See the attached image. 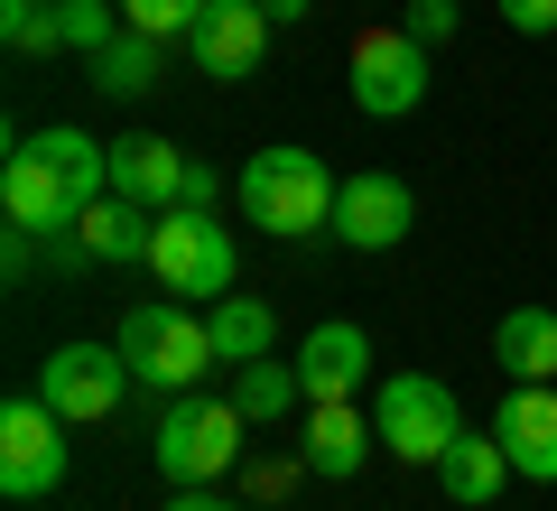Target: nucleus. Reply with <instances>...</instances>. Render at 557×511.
Returning a JSON list of instances; mask_svg holds the SVG:
<instances>
[{
	"label": "nucleus",
	"mask_w": 557,
	"mask_h": 511,
	"mask_svg": "<svg viewBox=\"0 0 557 511\" xmlns=\"http://www.w3.org/2000/svg\"><path fill=\"white\" fill-rule=\"evenodd\" d=\"M242 215L270 242L335 233V178H325V158L317 149H251V168H242Z\"/></svg>",
	"instance_id": "f257e3e1"
},
{
	"label": "nucleus",
	"mask_w": 557,
	"mask_h": 511,
	"mask_svg": "<svg viewBox=\"0 0 557 511\" xmlns=\"http://www.w3.org/2000/svg\"><path fill=\"white\" fill-rule=\"evenodd\" d=\"M121 354H131V373H139V391H196L205 373H214V334H205V316H186L177 297H139L131 316H121Z\"/></svg>",
	"instance_id": "f03ea898"
},
{
	"label": "nucleus",
	"mask_w": 557,
	"mask_h": 511,
	"mask_svg": "<svg viewBox=\"0 0 557 511\" xmlns=\"http://www.w3.org/2000/svg\"><path fill=\"white\" fill-rule=\"evenodd\" d=\"M149 270H159V289L168 297H233V270H242V252H233V233H223L214 215H196V205H168L159 215V233H149Z\"/></svg>",
	"instance_id": "7ed1b4c3"
},
{
	"label": "nucleus",
	"mask_w": 557,
	"mask_h": 511,
	"mask_svg": "<svg viewBox=\"0 0 557 511\" xmlns=\"http://www.w3.org/2000/svg\"><path fill=\"white\" fill-rule=\"evenodd\" d=\"M242 428H251V418L233 410V391L223 400L177 391L168 418H159V474L168 484H214V474H233L242 465Z\"/></svg>",
	"instance_id": "20e7f679"
},
{
	"label": "nucleus",
	"mask_w": 557,
	"mask_h": 511,
	"mask_svg": "<svg viewBox=\"0 0 557 511\" xmlns=\"http://www.w3.org/2000/svg\"><path fill=\"white\" fill-rule=\"evenodd\" d=\"M372 428H381V447H391V455L437 465V455L465 437V410H456V391H446V381L391 373V381H381V400H372Z\"/></svg>",
	"instance_id": "39448f33"
},
{
	"label": "nucleus",
	"mask_w": 557,
	"mask_h": 511,
	"mask_svg": "<svg viewBox=\"0 0 557 511\" xmlns=\"http://www.w3.org/2000/svg\"><path fill=\"white\" fill-rule=\"evenodd\" d=\"M131 354L121 344H57V354L38 363V400L65 418V428H94V418H112L121 400H131Z\"/></svg>",
	"instance_id": "423d86ee"
},
{
	"label": "nucleus",
	"mask_w": 557,
	"mask_h": 511,
	"mask_svg": "<svg viewBox=\"0 0 557 511\" xmlns=\"http://www.w3.org/2000/svg\"><path fill=\"white\" fill-rule=\"evenodd\" d=\"M344 75H354V112L399 121V112H418V102H428V47H418L409 28H362Z\"/></svg>",
	"instance_id": "0eeeda50"
},
{
	"label": "nucleus",
	"mask_w": 557,
	"mask_h": 511,
	"mask_svg": "<svg viewBox=\"0 0 557 511\" xmlns=\"http://www.w3.org/2000/svg\"><path fill=\"white\" fill-rule=\"evenodd\" d=\"M65 484V418L47 410L38 391H20L0 410V492L10 502H38V492Z\"/></svg>",
	"instance_id": "6e6552de"
},
{
	"label": "nucleus",
	"mask_w": 557,
	"mask_h": 511,
	"mask_svg": "<svg viewBox=\"0 0 557 511\" xmlns=\"http://www.w3.org/2000/svg\"><path fill=\"white\" fill-rule=\"evenodd\" d=\"M0 215L20 223V233L47 242V233H75V223H84V196L57 178V168H47L38 139H20V149L0 158Z\"/></svg>",
	"instance_id": "1a4fd4ad"
},
{
	"label": "nucleus",
	"mask_w": 557,
	"mask_h": 511,
	"mask_svg": "<svg viewBox=\"0 0 557 511\" xmlns=\"http://www.w3.org/2000/svg\"><path fill=\"white\" fill-rule=\"evenodd\" d=\"M418 223V196L399 178H381V168H362V178L335 186V242L344 252H399Z\"/></svg>",
	"instance_id": "9d476101"
},
{
	"label": "nucleus",
	"mask_w": 557,
	"mask_h": 511,
	"mask_svg": "<svg viewBox=\"0 0 557 511\" xmlns=\"http://www.w3.org/2000/svg\"><path fill=\"white\" fill-rule=\"evenodd\" d=\"M186 47H196V75L242 84V75H260V47H270V10H260V0H205V20L186 28Z\"/></svg>",
	"instance_id": "9b49d317"
},
{
	"label": "nucleus",
	"mask_w": 557,
	"mask_h": 511,
	"mask_svg": "<svg viewBox=\"0 0 557 511\" xmlns=\"http://www.w3.org/2000/svg\"><path fill=\"white\" fill-rule=\"evenodd\" d=\"M493 437H502V455H511V474L557 484V381H511Z\"/></svg>",
	"instance_id": "f8f14e48"
},
{
	"label": "nucleus",
	"mask_w": 557,
	"mask_h": 511,
	"mask_svg": "<svg viewBox=\"0 0 557 511\" xmlns=\"http://www.w3.org/2000/svg\"><path fill=\"white\" fill-rule=\"evenodd\" d=\"M372 418L354 410V400H307V437H298V455H307V474H325V484H354L362 474V455H372Z\"/></svg>",
	"instance_id": "ddd939ff"
},
{
	"label": "nucleus",
	"mask_w": 557,
	"mask_h": 511,
	"mask_svg": "<svg viewBox=\"0 0 557 511\" xmlns=\"http://www.w3.org/2000/svg\"><path fill=\"white\" fill-rule=\"evenodd\" d=\"M177 186H186V149H177V139H159V131L112 139V196H131V205H149V215H168V205H177Z\"/></svg>",
	"instance_id": "4468645a"
},
{
	"label": "nucleus",
	"mask_w": 557,
	"mask_h": 511,
	"mask_svg": "<svg viewBox=\"0 0 557 511\" xmlns=\"http://www.w3.org/2000/svg\"><path fill=\"white\" fill-rule=\"evenodd\" d=\"M298 381H307V400H354L362 381H372V334L344 326V316H335V326H317L298 344Z\"/></svg>",
	"instance_id": "2eb2a0df"
},
{
	"label": "nucleus",
	"mask_w": 557,
	"mask_h": 511,
	"mask_svg": "<svg viewBox=\"0 0 557 511\" xmlns=\"http://www.w3.org/2000/svg\"><path fill=\"white\" fill-rule=\"evenodd\" d=\"M75 233H84V252H94V260H149L159 215H149V205H131V196H94Z\"/></svg>",
	"instance_id": "dca6fc26"
},
{
	"label": "nucleus",
	"mask_w": 557,
	"mask_h": 511,
	"mask_svg": "<svg viewBox=\"0 0 557 511\" xmlns=\"http://www.w3.org/2000/svg\"><path fill=\"white\" fill-rule=\"evenodd\" d=\"M502 474H511V455H502V437L493 428H465L456 437V447H446L437 455V484H446V502H465V511H474V502H493V492H502Z\"/></svg>",
	"instance_id": "f3484780"
},
{
	"label": "nucleus",
	"mask_w": 557,
	"mask_h": 511,
	"mask_svg": "<svg viewBox=\"0 0 557 511\" xmlns=\"http://www.w3.org/2000/svg\"><path fill=\"white\" fill-rule=\"evenodd\" d=\"M493 363L511 381H557V316L548 307H511L493 334Z\"/></svg>",
	"instance_id": "a211bd4d"
},
{
	"label": "nucleus",
	"mask_w": 557,
	"mask_h": 511,
	"mask_svg": "<svg viewBox=\"0 0 557 511\" xmlns=\"http://www.w3.org/2000/svg\"><path fill=\"white\" fill-rule=\"evenodd\" d=\"M159 47L168 38H149V28H121V38L94 57V94L102 102H139L149 84H159Z\"/></svg>",
	"instance_id": "6ab92c4d"
},
{
	"label": "nucleus",
	"mask_w": 557,
	"mask_h": 511,
	"mask_svg": "<svg viewBox=\"0 0 557 511\" xmlns=\"http://www.w3.org/2000/svg\"><path fill=\"white\" fill-rule=\"evenodd\" d=\"M28 139L47 149V168H57V178L75 186L84 205L112 196V139H84V131H65V121H57V131H28Z\"/></svg>",
	"instance_id": "aec40b11"
},
{
	"label": "nucleus",
	"mask_w": 557,
	"mask_h": 511,
	"mask_svg": "<svg viewBox=\"0 0 557 511\" xmlns=\"http://www.w3.org/2000/svg\"><path fill=\"white\" fill-rule=\"evenodd\" d=\"M205 334H214L223 363H260V354H270V334H278V316L260 307V297H214V307H205Z\"/></svg>",
	"instance_id": "412c9836"
},
{
	"label": "nucleus",
	"mask_w": 557,
	"mask_h": 511,
	"mask_svg": "<svg viewBox=\"0 0 557 511\" xmlns=\"http://www.w3.org/2000/svg\"><path fill=\"white\" fill-rule=\"evenodd\" d=\"M233 410L242 418H288V410H307V381H298V363H233Z\"/></svg>",
	"instance_id": "4be33fe9"
},
{
	"label": "nucleus",
	"mask_w": 557,
	"mask_h": 511,
	"mask_svg": "<svg viewBox=\"0 0 557 511\" xmlns=\"http://www.w3.org/2000/svg\"><path fill=\"white\" fill-rule=\"evenodd\" d=\"M0 38L20 47V57H47V47H65L57 0H0Z\"/></svg>",
	"instance_id": "5701e85b"
},
{
	"label": "nucleus",
	"mask_w": 557,
	"mask_h": 511,
	"mask_svg": "<svg viewBox=\"0 0 557 511\" xmlns=\"http://www.w3.org/2000/svg\"><path fill=\"white\" fill-rule=\"evenodd\" d=\"M57 20H65V47H84V57H102V47L121 38V0H57Z\"/></svg>",
	"instance_id": "b1692460"
},
{
	"label": "nucleus",
	"mask_w": 557,
	"mask_h": 511,
	"mask_svg": "<svg viewBox=\"0 0 557 511\" xmlns=\"http://www.w3.org/2000/svg\"><path fill=\"white\" fill-rule=\"evenodd\" d=\"M121 20L149 28V38H186V28L205 20V0H121Z\"/></svg>",
	"instance_id": "393cba45"
},
{
	"label": "nucleus",
	"mask_w": 557,
	"mask_h": 511,
	"mask_svg": "<svg viewBox=\"0 0 557 511\" xmlns=\"http://www.w3.org/2000/svg\"><path fill=\"white\" fill-rule=\"evenodd\" d=\"M298 474H307V455H251V465H242V484H251V502H288V492H298Z\"/></svg>",
	"instance_id": "a878e982"
},
{
	"label": "nucleus",
	"mask_w": 557,
	"mask_h": 511,
	"mask_svg": "<svg viewBox=\"0 0 557 511\" xmlns=\"http://www.w3.org/2000/svg\"><path fill=\"white\" fill-rule=\"evenodd\" d=\"M456 20H465L456 0H399V28H409L418 47H437V38H456Z\"/></svg>",
	"instance_id": "bb28decb"
},
{
	"label": "nucleus",
	"mask_w": 557,
	"mask_h": 511,
	"mask_svg": "<svg viewBox=\"0 0 557 511\" xmlns=\"http://www.w3.org/2000/svg\"><path fill=\"white\" fill-rule=\"evenodd\" d=\"M502 28H520V38H548V28H557V0H502Z\"/></svg>",
	"instance_id": "cd10ccee"
},
{
	"label": "nucleus",
	"mask_w": 557,
	"mask_h": 511,
	"mask_svg": "<svg viewBox=\"0 0 557 511\" xmlns=\"http://www.w3.org/2000/svg\"><path fill=\"white\" fill-rule=\"evenodd\" d=\"M214 196H223V178L205 168V158H186V186H177V205H196V215H214Z\"/></svg>",
	"instance_id": "c85d7f7f"
},
{
	"label": "nucleus",
	"mask_w": 557,
	"mask_h": 511,
	"mask_svg": "<svg viewBox=\"0 0 557 511\" xmlns=\"http://www.w3.org/2000/svg\"><path fill=\"white\" fill-rule=\"evenodd\" d=\"M0 270H10V279L38 270V233H20V223H10V242H0Z\"/></svg>",
	"instance_id": "c756f323"
},
{
	"label": "nucleus",
	"mask_w": 557,
	"mask_h": 511,
	"mask_svg": "<svg viewBox=\"0 0 557 511\" xmlns=\"http://www.w3.org/2000/svg\"><path fill=\"white\" fill-rule=\"evenodd\" d=\"M168 511H233V502H214V484H177V502Z\"/></svg>",
	"instance_id": "7c9ffc66"
},
{
	"label": "nucleus",
	"mask_w": 557,
	"mask_h": 511,
	"mask_svg": "<svg viewBox=\"0 0 557 511\" xmlns=\"http://www.w3.org/2000/svg\"><path fill=\"white\" fill-rule=\"evenodd\" d=\"M260 10H270V28H298L307 10H317V0H260Z\"/></svg>",
	"instance_id": "2f4dec72"
}]
</instances>
